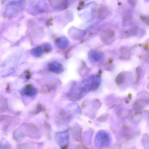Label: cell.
<instances>
[{
	"label": "cell",
	"mask_w": 149,
	"mask_h": 149,
	"mask_svg": "<svg viewBox=\"0 0 149 149\" xmlns=\"http://www.w3.org/2000/svg\"><path fill=\"white\" fill-rule=\"evenodd\" d=\"M1 148L3 149H10L9 146L7 143L3 144V146L1 145Z\"/></svg>",
	"instance_id": "cell-2"
},
{
	"label": "cell",
	"mask_w": 149,
	"mask_h": 149,
	"mask_svg": "<svg viewBox=\"0 0 149 149\" xmlns=\"http://www.w3.org/2000/svg\"><path fill=\"white\" fill-rule=\"evenodd\" d=\"M56 139L59 146L64 147L69 143V134L68 131L59 132L56 135Z\"/></svg>",
	"instance_id": "cell-1"
}]
</instances>
